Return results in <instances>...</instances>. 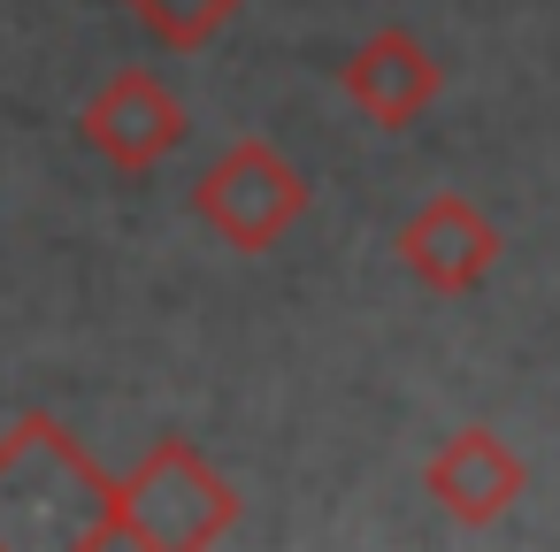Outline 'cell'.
Instances as JSON below:
<instances>
[{
  "label": "cell",
  "mask_w": 560,
  "mask_h": 552,
  "mask_svg": "<svg viewBox=\"0 0 560 552\" xmlns=\"http://www.w3.org/2000/svg\"><path fill=\"white\" fill-rule=\"evenodd\" d=\"M116 491H124V475H108L70 422L16 414L9 437H0V552L116 544Z\"/></svg>",
  "instance_id": "cell-1"
},
{
  "label": "cell",
  "mask_w": 560,
  "mask_h": 552,
  "mask_svg": "<svg viewBox=\"0 0 560 552\" xmlns=\"http://www.w3.org/2000/svg\"><path fill=\"white\" fill-rule=\"evenodd\" d=\"M231 529H238V483L192 437H154L116 491V544L200 552Z\"/></svg>",
  "instance_id": "cell-2"
},
{
  "label": "cell",
  "mask_w": 560,
  "mask_h": 552,
  "mask_svg": "<svg viewBox=\"0 0 560 552\" xmlns=\"http://www.w3.org/2000/svg\"><path fill=\"white\" fill-rule=\"evenodd\" d=\"M307 177L269 146V139H231L200 177H192V215L231 246V254H269L300 215H307Z\"/></svg>",
  "instance_id": "cell-3"
},
{
  "label": "cell",
  "mask_w": 560,
  "mask_h": 552,
  "mask_svg": "<svg viewBox=\"0 0 560 552\" xmlns=\"http://www.w3.org/2000/svg\"><path fill=\"white\" fill-rule=\"evenodd\" d=\"M78 139H85L108 169L147 177L154 162H170V154L185 146V101H177L154 70H116V78L85 101Z\"/></svg>",
  "instance_id": "cell-4"
},
{
  "label": "cell",
  "mask_w": 560,
  "mask_h": 552,
  "mask_svg": "<svg viewBox=\"0 0 560 552\" xmlns=\"http://www.w3.org/2000/svg\"><path fill=\"white\" fill-rule=\"evenodd\" d=\"M499 223L476 208V200H460V192H430L407 223H399V269L422 284V292H438V300H460V292H476L491 269H499Z\"/></svg>",
  "instance_id": "cell-5"
},
{
  "label": "cell",
  "mask_w": 560,
  "mask_h": 552,
  "mask_svg": "<svg viewBox=\"0 0 560 552\" xmlns=\"http://www.w3.org/2000/svg\"><path fill=\"white\" fill-rule=\"evenodd\" d=\"M422 491L438 498V514H453L460 529H491L514 514V498L529 491L522 453L499 430H453L430 460H422Z\"/></svg>",
  "instance_id": "cell-6"
},
{
  "label": "cell",
  "mask_w": 560,
  "mask_h": 552,
  "mask_svg": "<svg viewBox=\"0 0 560 552\" xmlns=\"http://www.w3.org/2000/svg\"><path fill=\"white\" fill-rule=\"evenodd\" d=\"M438 85H445L438 55H430L415 32H399V24L369 32V39L338 62V93H346V101H353L376 131H407L415 116H430Z\"/></svg>",
  "instance_id": "cell-7"
},
{
  "label": "cell",
  "mask_w": 560,
  "mask_h": 552,
  "mask_svg": "<svg viewBox=\"0 0 560 552\" xmlns=\"http://www.w3.org/2000/svg\"><path fill=\"white\" fill-rule=\"evenodd\" d=\"M131 9V24L154 39V47H170V55H200L231 16H246L254 0H124Z\"/></svg>",
  "instance_id": "cell-8"
}]
</instances>
